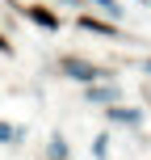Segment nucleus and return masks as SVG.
<instances>
[{
  "label": "nucleus",
  "mask_w": 151,
  "mask_h": 160,
  "mask_svg": "<svg viewBox=\"0 0 151 160\" xmlns=\"http://www.w3.org/2000/svg\"><path fill=\"white\" fill-rule=\"evenodd\" d=\"M13 135H17V131H8L4 122H0V139H4V143H13Z\"/></svg>",
  "instance_id": "nucleus-3"
},
{
  "label": "nucleus",
  "mask_w": 151,
  "mask_h": 160,
  "mask_svg": "<svg viewBox=\"0 0 151 160\" xmlns=\"http://www.w3.org/2000/svg\"><path fill=\"white\" fill-rule=\"evenodd\" d=\"M67 72H72V76H84V80H92V76H97V68H88V63H76V59H67Z\"/></svg>",
  "instance_id": "nucleus-2"
},
{
  "label": "nucleus",
  "mask_w": 151,
  "mask_h": 160,
  "mask_svg": "<svg viewBox=\"0 0 151 160\" xmlns=\"http://www.w3.org/2000/svg\"><path fill=\"white\" fill-rule=\"evenodd\" d=\"M30 17H34L38 25H46V30H55V25H59V17H55V13H46V8H30Z\"/></svg>",
  "instance_id": "nucleus-1"
},
{
  "label": "nucleus",
  "mask_w": 151,
  "mask_h": 160,
  "mask_svg": "<svg viewBox=\"0 0 151 160\" xmlns=\"http://www.w3.org/2000/svg\"><path fill=\"white\" fill-rule=\"evenodd\" d=\"M0 51H8V42H4V38H0Z\"/></svg>",
  "instance_id": "nucleus-4"
}]
</instances>
